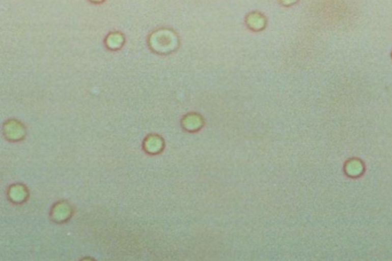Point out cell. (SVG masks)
Listing matches in <instances>:
<instances>
[{
  "label": "cell",
  "instance_id": "cell-1",
  "mask_svg": "<svg viewBox=\"0 0 392 261\" xmlns=\"http://www.w3.org/2000/svg\"><path fill=\"white\" fill-rule=\"evenodd\" d=\"M247 24L253 30H262L266 24V20L262 14L259 13H251L247 16Z\"/></svg>",
  "mask_w": 392,
  "mask_h": 261
},
{
  "label": "cell",
  "instance_id": "cell-2",
  "mask_svg": "<svg viewBox=\"0 0 392 261\" xmlns=\"http://www.w3.org/2000/svg\"><path fill=\"white\" fill-rule=\"evenodd\" d=\"M123 41H124L123 36L121 34H118V32H115V34H110L108 36L106 43H107V46L109 48L117 49V48L121 47Z\"/></svg>",
  "mask_w": 392,
  "mask_h": 261
},
{
  "label": "cell",
  "instance_id": "cell-3",
  "mask_svg": "<svg viewBox=\"0 0 392 261\" xmlns=\"http://www.w3.org/2000/svg\"><path fill=\"white\" fill-rule=\"evenodd\" d=\"M362 171V165L359 160H351V162L348 163L346 165V172H348L350 176H359Z\"/></svg>",
  "mask_w": 392,
  "mask_h": 261
},
{
  "label": "cell",
  "instance_id": "cell-4",
  "mask_svg": "<svg viewBox=\"0 0 392 261\" xmlns=\"http://www.w3.org/2000/svg\"><path fill=\"white\" fill-rule=\"evenodd\" d=\"M298 0H280V3L285 6H290V5H294L295 3H297Z\"/></svg>",
  "mask_w": 392,
  "mask_h": 261
},
{
  "label": "cell",
  "instance_id": "cell-5",
  "mask_svg": "<svg viewBox=\"0 0 392 261\" xmlns=\"http://www.w3.org/2000/svg\"><path fill=\"white\" fill-rule=\"evenodd\" d=\"M91 2L92 3H102V2H104V0H91Z\"/></svg>",
  "mask_w": 392,
  "mask_h": 261
}]
</instances>
